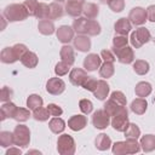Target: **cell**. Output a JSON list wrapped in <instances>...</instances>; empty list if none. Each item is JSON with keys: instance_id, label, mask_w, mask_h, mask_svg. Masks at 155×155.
<instances>
[{"instance_id": "1", "label": "cell", "mask_w": 155, "mask_h": 155, "mask_svg": "<svg viewBox=\"0 0 155 155\" xmlns=\"http://www.w3.org/2000/svg\"><path fill=\"white\" fill-rule=\"evenodd\" d=\"M2 16L8 22H19V21L27 19L29 13H28V11L23 4H11V5L5 7Z\"/></svg>"}, {"instance_id": "2", "label": "cell", "mask_w": 155, "mask_h": 155, "mask_svg": "<svg viewBox=\"0 0 155 155\" xmlns=\"http://www.w3.org/2000/svg\"><path fill=\"white\" fill-rule=\"evenodd\" d=\"M75 140L69 134H62L57 139V151L61 155H73L75 153Z\"/></svg>"}, {"instance_id": "3", "label": "cell", "mask_w": 155, "mask_h": 155, "mask_svg": "<svg viewBox=\"0 0 155 155\" xmlns=\"http://www.w3.org/2000/svg\"><path fill=\"white\" fill-rule=\"evenodd\" d=\"M15 137V145L25 148L29 145L30 142V130L25 125H17L13 130Z\"/></svg>"}, {"instance_id": "4", "label": "cell", "mask_w": 155, "mask_h": 155, "mask_svg": "<svg viewBox=\"0 0 155 155\" xmlns=\"http://www.w3.org/2000/svg\"><path fill=\"white\" fill-rule=\"evenodd\" d=\"M150 39H151L150 31L147 28H144V27H140V28L133 30L131 33V36H130V41H131L132 46L136 47V48H140Z\"/></svg>"}, {"instance_id": "5", "label": "cell", "mask_w": 155, "mask_h": 155, "mask_svg": "<svg viewBox=\"0 0 155 155\" xmlns=\"http://www.w3.org/2000/svg\"><path fill=\"white\" fill-rule=\"evenodd\" d=\"M113 119H111V121H110V124H111V126H113V128L115 130V131H117V132H124L126 128H127V126H128V111H127V109L124 107L117 114H115L114 116H111Z\"/></svg>"}, {"instance_id": "6", "label": "cell", "mask_w": 155, "mask_h": 155, "mask_svg": "<svg viewBox=\"0 0 155 155\" xmlns=\"http://www.w3.org/2000/svg\"><path fill=\"white\" fill-rule=\"evenodd\" d=\"M92 124L98 130H104L109 126L110 124V115L104 110V109H98L97 111L93 113L92 116Z\"/></svg>"}, {"instance_id": "7", "label": "cell", "mask_w": 155, "mask_h": 155, "mask_svg": "<svg viewBox=\"0 0 155 155\" xmlns=\"http://www.w3.org/2000/svg\"><path fill=\"white\" fill-rule=\"evenodd\" d=\"M114 53H115L117 61L122 64H130L134 61V52H133V48L130 46L114 48Z\"/></svg>"}, {"instance_id": "8", "label": "cell", "mask_w": 155, "mask_h": 155, "mask_svg": "<svg viewBox=\"0 0 155 155\" xmlns=\"http://www.w3.org/2000/svg\"><path fill=\"white\" fill-rule=\"evenodd\" d=\"M64 90H65V82L59 78H51L46 82V91L50 94L58 96V94L63 93Z\"/></svg>"}, {"instance_id": "9", "label": "cell", "mask_w": 155, "mask_h": 155, "mask_svg": "<svg viewBox=\"0 0 155 155\" xmlns=\"http://www.w3.org/2000/svg\"><path fill=\"white\" fill-rule=\"evenodd\" d=\"M128 19H130L131 23L134 24V25H142V24H144L145 21H148L147 10L143 8V7H133V8L130 11Z\"/></svg>"}, {"instance_id": "10", "label": "cell", "mask_w": 155, "mask_h": 155, "mask_svg": "<svg viewBox=\"0 0 155 155\" xmlns=\"http://www.w3.org/2000/svg\"><path fill=\"white\" fill-rule=\"evenodd\" d=\"M87 73L81 68H74L69 73V80L74 86H82L84 82L87 80Z\"/></svg>"}, {"instance_id": "11", "label": "cell", "mask_w": 155, "mask_h": 155, "mask_svg": "<svg viewBox=\"0 0 155 155\" xmlns=\"http://www.w3.org/2000/svg\"><path fill=\"white\" fill-rule=\"evenodd\" d=\"M102 65V58L97 53H90L84 59V68L87 71H94Z\"/></svg>"}, {"instance_id": "12", "label": "cell", "mask_w": 155, "mask_h": 155, "mask_svg": "<svg viewBox=\"0 0 155 155\" xmlns=\"http://www.w3.org/2000/svg\"><path fill=\"white\" fill-rule=\"evenodd\" d=\"M74 29L69 25H61L57 31H56V35H57V39L63 42V44H68L70 42L71 40H74Z\"/></svg>"}, {"instance_id": "13", "label": "cell", "mask_w": 155, "mask_h": 155, "mask_svg": "<svg viewBox=\"0 0 155 155\" xmlns=\"http://www.w3.org/2000/svg\"><path fill=\"white\" fill-rule=\"evenodd\" d=\"M87 125V117L85 115H73L68 120V127L73 131H81Z\"/></svg>"}, {"instance_id": "14", "label": "cell", "mask_w": 155, "mask_h": 155, "mask_svg": "<svg viewBox=\"0 0 155 155\" xmlns=\"http://www.w3.org/2000/svg\"><path fill=\"white\" fill-rule=\"evenodd\" d=\"M132 29V23L128 18L126 17H122V18H119L115 24H114V30L116 34H120V35H127Z\"/></svg>"}, {"instance_id": "15", "label": "cell", "mask_w": 155, "mask_h": 155, "mask_svg": "<svg viewBox=\"0 0 155 155\" xmlns=\"http://www.w3.org/2000/svg\"><path fill=\"white\" fill-rule=\"evenodd\" d=\"M84 2L75 1V0H67L65 4V12L71 17H79L84 10Z\"/></svg>"}, {"instance_id": "16", "label": "cell", "mask_w": 155, "mask_h": 155, "mask_svg": "<svg viewBox=\"0 0 155 155\" xmlns=\"http://www.w3.org/2000/svg\"><path fill=\"white\" fill-rule=\"evenodd\" d=\"M74 48H76L80 52H87L91 48V39L87 35L79 34L76 38H74Z\"/></svg>"}, {"instance_id": "17", "label": "cell", "mask_w": 155, "mask_h": 155, "mask_svg": "<svg viewBox=\"0 0 155 155\" xmlns=\"http://www.w3.org/2000/svg\"><path fill=\"white\" fill-rule=\"evenodd\" d=\"M109 90H110V87H109V85H108V82L105 80H98L97 87L93 91V94H94V97L97 99L104 101L109 94Z\"/></svg>"}, {"instance_id": "18", "label": "cell", "mask_w": 155, "mask_h": 155, "mask_svg": "<svg viewBox=\"0 0 155 155\" xmlns=\"http://www.w3.org/2000/svg\"><path fill=\"white\" fill-rule=\"evenodd\" d=\"M0 59L2 63H6V64H12V63L19 61L13 47H5L0 53Z\"/></svg>"}, {"instance_id": "19", "label": "cell", "mask_w": 155, "mask_h": 155, "mask_svg": "<svg viewBox=\"0 0 155 155\" xmlns=\"http://www.w3.org/2000/svg\"><path fill=\"white\" fill-rule=\"evenodd\" d=\"M94 145L98 150L101 151H104V150H108L110 147H111V139L108 134L105 133H101L96 137L94 139Z\"/></svg>"}, {"instance_id": "20", "label": "cell", "mask_w": 155, "mask_h": 155, "mask_svg": "<svg viewBox=\"0 0 155 155\" xmlns=\"http://www.w3.org/2000/svg\"><path fill=\"white\" fill-rule=\"evenodd\" d=\"M59 56L62 58V61H64L65 63L73 65L74 62H75V54H74V48L69 45H64L62 46L61 48V52H59Z\"/></svg>"}, {"instance_id": "21", "label": "cell", "mask_w": 155, "mask_h": 155, "mask_svg": "<svg viewBox=\"0 0 155 155\" xmlns=\"http://www.w3.org/2000/svg\"><path fill=\"white\" fill-rule=\"evenodd\" d=\"M147 108H148V102L142 97L133 99L131 103V110L137 115H143L145 113Z\"/></svg>"}, {"instance_id": "22", "label": "cell", "mask_w": 155, "mask_h": 155, "mask_svg": "<svg viewBox=\"0 0 155 155\" xmlns=\"http://www.w3.org/2000/svg\"><path fill=\"white\" fill-rule=\"evenodd\" d=\"M140 148L144 153H150L155 150V136L154 134H145L140 138Z\"/></svg>"}, {"instance_id": "23", "label": "cell", "mask_w": 155, "mask_h": 155, "mask_svg": "<svg viewBox=\"0 0 155 155\" xmlns=\"http://www.w3.org/2000/svg\"><path fill=\"white\" fill-rule=\"evenodd\" d=\"M87 24H88V18H86V17H76V19H74V22H73V29L78 34L86 35Z\"/></svg>"}, {"instance_id": "24", "label": "cell", "mask_w": 155, "mask_h": 155, "mask_svg": "<svg viewBox=\"0 0 155 155\" xmlns=\"http://www.w3.org/2000/svg\"><path fill=\"white\" fill-rule=\"evenodd\" d=\"M17 110L16 104H13L11 101L10 102H4V104L1 105L0 113H1V120H5L7 117H12L15 116V113Z\"/></svg>"}, {"instance_id": "25", "label": "cell", "mask_w": 155, "mask_h": 155, "mask_svg": "<svg viewBox=\"0 0 155 155\" xmlns=\"http://www.w3.org/2000/svg\"><path fill=\"white\" fill-rule=\"evenodd\" d=\"M38 62H39L38 56H36L34 52H31V51H28V52L21 58V63H22L24 67L29 68V69L35 68V67L38 65Z\"/></svg>"}, {"instance_id": "26", "label": "cell", "mask_w": 155, "mask_h": 155, "mask_svg": "<svg viewBox=\"0 0 155 155\" xmlns=\"http://www.w3.org/2000/svg\"><path fill=\"white\" fill-rule=\"evenodd\" d=\"M151 90H153L151 85H150L149 82H147V81H140V82H138V84L136 85V87H134L136 96H137V97H142V98L149 96V94L151 93Z\"/></svg>"}, {"instance_id": "27", "label": "cell", "mask_w": 155, "mask_h": 155, "mask_svg": "<svg viewBox=\"0 0 155 155\" xmlns=\"http://www.w3.org/2000/svg\"><path fill=\"white\" fill-rule=\"evenodd\" d=\"M82 13H84V17H86L88 19H94V18H97V16L99 13V7L93 2H87L84 5Z\"/></svg>"}, {"instance_id": "28", "label": "cell", "mask_w": 155, "mask_h": 155, "mask_svg": "<svg viewBox=\"0 0 155 155\" xmlns=\"http://www.w3.org/2000/svg\"><path fill=\"white\" fill-rule=\"evenodd\" d=\"M48 127H50L51 132L58 134V133H62V132L64 131V128H65V122H64L63 119H61V117H58V116H54L53 119L50 120Z\"/></svg>"}, {"instance_id": "29", "label": "cell", "mask_w": 155, "mask_h": 155, "mask_svg": "<svg viewBox=\"0 0 155 155\" xmlns=\"http://www.w3.org/2000/svg\"><path fill=\"white\" fill-rule=\"evenodd\" d=\"M64 13V8L63 6L61 5V2H51L50 4V16H48V19H58V18H62Z\"/></svg>"}, {"instance_id": "30", "label": "cell", "mask_w": 155, "mask_h": 155, "mask_svg": "<svg viewBox=\"0 0 155 155\" xmlns=\"http://www.w3.org/2000/svg\"><path fill=\"white\" fill-rule=\"evenodd\" d=\"M38 29L42 35H52L54 33V24L52 21L42 19L38 24Z\"/></svg>"}, {"instance_id": "31", "label": "cell", "mask_w": 155, "mask_h": 155, "mask_svg": "<svg viewBox=\"0 0 155 155\" xmlns=\"http://www.w3.org/2000/svg\"><path fill=\"white\" fill-rule=\"evenodd\" d=\"M133 70L136 74L138 75H145L148 74V71L150 70V65L147 61L144 59H137L134 63H133Z\"/></svg>"}, {"instance_id": "32", "label": "cell", "mask_w": 155, "mask_h": 155, "mask_svg": "<svg viewBox=\"0 0 155 155\" xmlns=\"http://www.w3.org/2000/svg\"><path fill=\"white\" fill-rule=\"evenodd\" d=\"M115 73V68H114V64L110 63V62H104L101 67H99V75L104 79H109L114 75Z\"/></svg>"}, {"instance_id": "33", "label": "cell", "mask_w": 155, "mask_h": 155, "mask_svg": "<svg viewBox=\"0 0 155 155\" xmlns=\"http://www.w3.org/2000/svg\"><path fill=\"white\" fill-rule=\"evenodd\" d=\"M124 133H125L126 139H138L140 136V130L136 124H128Z\"/></svg>"}, {"instance_id": "34", "label": "cell", "mask_w": 155, "mask_h": 155, "mask_svg": "<svg viewBox=\"0 0 155 155\" xmlns=\"http://www.w3.org/2000/svg\"><path fill=\"white\" fill-rule=\"evenodd\" d=\"M15 144V137H13V132H8V131H1L0 132V145L2 148H7L10 145Z\"/></svg>"}, {"instance_id": "35", "label": "cell", "mask_w": 155, "mask_h": 155, "mask_svg": "<svg viewBox=\"0 0 155 155\" xmlns=\"http://www.w3.org/2000/svg\"><path fill=\"white\" fill-rule=\"evenodd\" d=\"M42 103H44V101L39 94H30L27 98V107H28V109H31V110H35V109L42 107Z\"/></svg>"}, {"instance_id": "36", "label": "cell", "mask_w": 155, "mask_h": 155, "mask_svg": "<svg viewBox=\"0 0 155 155\" xmlns=\"http://www.w3.org/2000/svg\"><path fill=\"white\" fill-rule=\"evenodd\" d=\"M103 107H104L103 109H104V110H105L110 116H114L115 114H117V113L124 108V107L119 105L117 103H115V102H114L113 99H110V98L104 103V105H103Z\"/></svg>"}, {"instance_id": "37", "label": "cell", "mask_w": 155, "mask_h": 155, "mask_svg": "<svg viewBox=\"0 0 155 155\" xmlns=\"http://www.w3.org/2000/svg\"><path fill=\"white\" fill-rule=\"evenodd\" d=\"M101 2L108 5L113 12H121L125 8V0H101Z\"/></svg>"}, {"instance_id": "38", "label": "cell", "mask_w": 155, "mask_h": 155, "mask_svg": "<svg viewBox=\"0 0 155 155\" xmlns=\"http://www.w3.org/2000/svg\"><path fill=\"white\" fill-rule=\"evenodd\" d=\"M101 31H102L101 24L97 21H94V19H88L86 35H88V36H96V35L101 34Z\"/></svg>"}, {"instance_id": "39", "label": "cell", "mask_w": 155, "mask_h": 155, "mask_svg": "<svg viewBox=\"0 0 155 155\" xmlns=\"http://www.w3.org/2000/svg\"><path fill=\"white\" fill-rule=\"evenodd\" d=\"M50 16V5L45 4V2H39L38 6V11H36V18L38 19H48Z\"/></svg>"}, {"instance_id": "40", "label": "cell", "mask_w": 155, "mask_h": 155, "mask_svg": "<svg viewBox=\"0 0 155 155\" xmlns=\"http://www.w3.org/2000/svg\"><path fill=\"white\" fill-rule=\"evenodd\" d=\"M50 115L51 114L48 113L47 108H42V107H40V108H38V109H35L33 111V117L36 121H47Z\"/></svg>"}, {"instance_id": "41", "label": "cell", "mask_w": 155, "mask_h": 155, "mask_svg": "<svg viewBox=\"0 0 155 155\" xmlns=\"http://www.w3.org/2000/svg\"><path fill=\"white\" fill-rule=\"evenodd\" d=\"M30 116V113H29V109H25V108H18L17 107V110L15 113V116L13 119L18 122H24L29 119Z\"/></svg>"}, {"instance_id": "42", "label": "cell", "mask_w": 155, "mask_h": 155, "mask_svg": "<svg viewBox=\"0 0 155 155\" xmlns=\"http://www.w3.org/2000/svg\"><path fill=\"white\" fill-rule=\"evenodd\" d=\"M126 149H127V154H136L142 148H140V143H138L137 139H126Z\"/></svg>"}, {"instance_id": "43", "label": "cell", "mask_w": 155, "mask_h": 155, "mask_svg": "<svg viewBox=\"0 0 155 155\" xmlns=\"http://www.w3.org/2000/svg\"><path fill=\"white\" fill-rule=\"evenodd\" d=\"M24 7L27 8L29 16H36V11H38V6H39V2L38 0H24L23 2Z\"/></svg>"}, {"instance_id": "44", "label": "cell", "mask_w": 155, "mask_h": 155, "mask_svg": "<svg viewBox=\"0 0 155 155\" xmlns=\"http://www.w3.org/2000/svg\"><path fill=\"white\" fill-rule=\"evenodd\" d=\"M127 42H128V38L127 35H115L113 38V46L114 48H120V47H125L127 46Z\"/></svg>"}, {"instance_id": "45", "label": "cell", "mask_w": 155, "mask_h": 155, "mask_svg": "<svg viewBox=\"0 0 155 155\" xmlns=\"http://www.w3.org/2000/svg\"><path fill=\"white\" fill-rule=\"evenodd\" d=\"M69 69H70V64H68V63H65L64 61H62V62H58V63L56 64V67H54V73H56L57 76H63V75L68 74Z\"/></svg>"}, {"instance_id": "46", "label": "cell", "mask_w": 155, "mask_h": 155, "mask_svg": "<svg viewBox=\"0 0 155 155\" xmlns=\"http://www.w3.org/2000/svg\"><path fill=\"white\" fill-rule=\"evenodd\" d=\"M110 99H113L115 103H117V104L121 105V107H126L127 99H126V96H125L121 91H114V92L110 94Z\"/></svg>"}, {"instance_id": "47", "label": "cell", "mask_w": 155, "mask_h": 155, "mask_svg": "<svg viewBox=\"0 0 155 155\" xmlns=\"http://www.w3.org/2000/svg\"><path fill=\"white\" fill-rule=\"evenodd\" d=\"M111 150H113V154H115V155H124V154H127L126 140H125V142H115V143L111 145Z\"/></svg>"}, {"instance_id": "48", "label": "cell", "mask_w": 155, "mask_h": 155, "mask_svg": "<svg viewBox=\"0 0 155 155\" xmlns=\"http://www.w3.org/2000/svg\"><path fill=\"white\" fill-rule=\"evenodd\" d=\"M79 108H80V110L84 113V114H90L92 110H93V104H92V102L90 101V99H81L80 102H79Z\"/></svg>"}, {"instance_id": "49", "label": "cell", "mask_w": 155, "mask_h": 155, "mask_svg": "<svg viewBox=\"0 0 155 155\" xmlns=\"http://www.w3.org/2000/svg\"><path fill=\"white\" fill-rule=\"evenodd\" d=\"M12 94H13L12 90H11L10 87H7V86H4V87L1 88V93H0V99H1V102H10L11 98H12Z\"/></svg>"}, {"instance_id": "50", "label": "cell", "mask_w": 155, "mask_h": 155, "mask_svg": "<svg viewBox=\"0 0 155 155\" xmlns=\"http://www.w3.org/2000/svg\"><path fill=\"white\" fill-rule=\"evenodd\" d=\"M12 47H13V50H15V52H16V54H17V57H18L19 61H21V58L28 52V48H27V46H25L24 44H16V45H13Z\"/></svg>"}, {"instance_id": "51", "label": "cell", "mask_w": 155, "mask_h": 155, "mask_svg": "<svg viewBox=\"0 0 155 155\" xmlns=\"http://www.w3.org/2000/svg\"><path fill=\"white\" fill-rule=\"evenodd\" d=\"M97 80L96 79H93V78H91V76H88L87 78V80L84 82V85H82V87L85 88V90H87V91H91V92H93L94 90H96V87H97Z\"/></svg>"}, {"instance_id": "52", "label": "cell", "mask_w": 155, "mask_h": 155, "mask_svg": "<svg viewBox=\"0 0 155 155\" xmlns=\"http://www.w3.org/2000/svg\"><path fill=\"white\" fill-rule=\"evenodd\" d=\"M101 58H102L104 62H110V63H114L115 59H116L115 54H114L111 51H109V50H102V52H101Z\"/></svg>"}, {"instance_id": "53", "label": "cell", "mask_w": 155, "mask_h": 155, "mask_svg": "<svg viewBox=\"0 0 155 155\" xmlns=\"http://www.w3.org/2000/svg\"><path fill=\"white\" fill-rule=\"evenodd\" d=\"M47 110H48V113L51 114V116H61V115H62V113H63L62 108H61V107H58V105H57V104H54V103L48 104V105H47Z\"/></svg>"}, {"instance_id": "54", "label": "cell", "mask_w": 155, "mask_h": 155, "mask_svg": "<svg viewBox=\"0 0 155 155\" xmlns=\"http://www.w3.org/2000/svg\"><path fill=\"white\" fill-rule=\"evenodd\" d=\"M147 17H148V21L150 22H155V5H150L148 6L147 8Z\"/></svg>"}, {"instance_id": "55", "label": "cell", "mask_w": 155, "mask_h": 155, "mask_svg": "<svg viewBox=\"0 0 155 155\" xmlns=\"http://www.w3.org/2000/svg\"><path fill=\"white\" fill-rule=\"evenodd\" d=\"M11 154H17V155H21V154H22V151H21L19 147H18V148H10V149L6 151V155H11Z\"/></svg>"}, {"instance_id": "56", "label": "cell", "mask_w": 155, "mask_h": 155, "mask_svg": "<svg viewBox=\"0 0 155 155\" xmlns=\"http://www.w3.org/2000/svg\"><path fill=\"white\" fill-rule=\"evenodd\" d=\"M34 153H38V154H41L40 151H36V150H31V151H28V154H34Z\"/></svg>"}, {"instance_id": "57", "label": "cell", "mask_w": 155, "mask_h": 155, "mask_svg": "<svg viewBox=\"0 0 155 155\" xmlns=\"http://www.w3.org/2000/svg\"><path fill=\"white\" fill-rule=\"evenodd\" d=\"M54 1H57V2H64V1H67V0H54Z\"/></svg>"}, {"instance_id": "58", "label": "cell", "mask_w": 155, "mask_h": 155, "mask_svg": "<svg viewBox=\"0 0 155 155\" xmlns=\"http://www.w3.org/2000/svg\"><path fill=\"white\" fill-rule=\"evenodd\" d=\"M153 40H154V44H155V38H154V39H153Z\"/></svg>"}, {"instance_id": "59", "label": "cell", "mask_w": 155, "mask_h": 155, "mask_svg": "<svg viewBox=\"0 0 155 155\" xmlns=\"http://www.w3.org/2000/svg\"><path fill=\"white\" fill-rule=\"evenodd\" d=\"M154 102H155V97H154Z\"/></svg>"}]
</instances>
